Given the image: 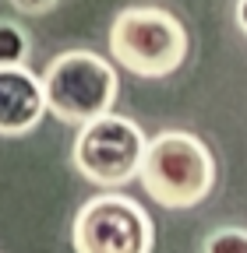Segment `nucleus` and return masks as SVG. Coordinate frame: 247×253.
Masks as SVG:
<instances>
[{
  "instance_id": "0eeeda50",
  "label": "nucleus",
  "mask_w": 247,
  "mask_h": 253,
  "mask_svg": "<svg viewBox=\"0 0 247 253\" xmlns=\"http://www.w3.org/2000/svg\"><path fill=\"white\" fill-rule=\"evenodd\" d=\"M28 56V36L25 28L14 21H0V67H11V63H25Z\"/></svg>"
},
{
  "instance_id": "f257e3e1",
  "label": "nucleus",
  "mask_w": 247,
  "mask_h": 253,
  "mask_svg": "<svg viewBox=\"0 0 247 253\" xmlns=\"http://www.w3.org/2000/svg\"><path fill=\"white\" fill-rule=\"evenodd\" d=\"M138 176L156 204L173 211L198 208L215 186V155L187 130H163L145 144Z\"/></svg>"
},
{
  "instance_id": "f03ea898",
  "label": "nucleus",
  "mask_w": 247,
  "mask_h": 253,
  "mask_svg": "<svg viewBox=\"0 0 247 253\" xmlns=\"http://www.w3.org/2000/svg\"><path fill=\"white\" fill-rule=\"evenodd\" d=\"M187 28L166 7H124L110 25V53L138 78H166L187 60Z\"/></svg>"
},
{
  "instance_id": "7ed1b4c3",
  "label": "nucleus",
  "mask_w": 247,
  "mask_h": 253,
  "mask_svg": "<svg viewBox=\"0 0 247 253\" xmlns=\"http://www.w3.org/2000/svg\"><path fill=\"white\" fill-rule=\"evenodd\" d=\"M117 71L113 63L88 49H67L50 60L43 74V95L46 113H53L60 123L85 126L113 109L117 102Z\"/></svg>"
},
{
  "instance_id": "9d476101",
  "label": "nucleus",
  "mask_w": 247,
  "mask_h": 253,
  "mask_svg": "<svg viewBox=\"0 0 247 253\" xmlns=\"http://www.w3.org/2000/svg\"><path fill=\"white\" fill-rule=\"evenodd\" d=\"M233 14H237V28L247 36V0H237V11Z\"/></svg>"
},
{
  "instance_id": "6e6552de",
  "label": "nucleus",
  "mask_w": 247,
  "mask_h": 253,
  "mask_svg": "<svg viewBox=\"0 0 247 253\" xmlns=\"http://www.w3.org/2000/svg\"><path fill=\"white\" fill-rule=\"evenodd\" d=\"M205 250L212 253H247V232L240 229H219L205 239Z\"/></svg>"
},
{
  "instance_id": "20e7f679",
  "label": "nucleus",
  "mask_w": 247,
  "mask_h": 253,
  "mask_svg": "<svg viewBox=\"0 0 247 253\" xmlns=\"http://www.w3.org/2000/svg\"><path fill=\"white\" fill-rule=\"evenodd\" d=\"M145 134L141 126L127 116H99L81 126V134L74 141L71 162L74 169L96 186H127L145 158Z\"/></svg>"
},
{
  "instance_id": "1a4fd4ad",
  "label": "nucleus",
  "mask_w": 247,
  "mask_h": 253,
  "mask_svg": "<svg viewBox=\"0 0 247 253\" xmlns=\"http://www.w3.org/2000/svg\"><path fill=\"white\" fill-rule=\"evenodd\" d=\"M11 4L18 11H25V14H46V11H53L60 4V0H11Z\"/></svg>"
},
{
  "instance_id": "39448f33",
  "label": "nucleus",
  "mask_w": 247,
  "mask_h": 253,
  "mask_svg": "<svg viewBox=\"0 0 247 253\" xmlns=\"http://www.w3.org/2000/svg\"><path fill=\"white\" fill-rule=\"evenodd\" d=\"M71 243L78 253H148L156 246V232L138 201L99 194L78 208Z\"/></svg>"
},
{
  "instance_id": "423d86ee",
  "label": "nucleus",
  "mask_w": 247,
  "mask_h": 253,
  "mask_svg": "<svg viewBox=\"0 0 247 253\" xmlns=\"http://www.w3.org/2000/svg\"><path fill=\"white\" fill-rule=\"evenodd\" d=\"M43 113H46L43 81L25 63L0 67V134L21 137L28 130H36Z\"/></svg>"
}]
</instances>
